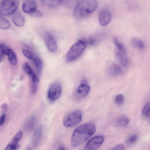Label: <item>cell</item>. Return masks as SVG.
I'll use <instances>...</instances> for the list:
<instances>
[{
    "instance_id": "obj_12",
    "label": "cell",
    "mask_w": 150,
    "mask_h": 150,
    "mask_svg": "<svg viewBox=\"0 0 150 150\" xmlns=\"http://www.w3.org/2000/svg\"><path fill=\"white\" fill-rule=\"evenodd\" d=\"M105 35L103 32H99L95 33L86 39L87 44L94 46L97 45L103 39Z\"/></svg>"
},
{
    "instance_id": "obj_26",
    "label": "cell",
    "mask_w": 150,
    "mask_h": 150,
    "mask_svg": "<svg viewBox=\"0 0 150 150\" xmlns=\"http://www.w3.org/2000/svg\"><path fill=\"white\" fill-rule=\"evenodd\" d=\"M142 113L146 117H149L150 114V104L149 102L147 103L143 107Z\"/></svg>"
},
{
    "instance_id": "obj_31",
    "label": "cell",
    "mask_w": 150,
    "mask_h": 150,
    "mask_svg": "<svg viewBox=\"0 0 150 150\" xmlns=\"http://www.w3.org/2000/svg\"><path fill=\"white\" fill-rule=\"evenodd\" d=\"M31 91L32 93L35 94L36 92L38 86V83L31 82Z\"/></svg>"
},
{
    "instance_id": "obj_14",
    "label": "cell",
    "mask_w": 150,
    "mask_h": 150,
    "mask_svg": "<svg viewBox=\"0 0 150 150\" xmlns=\"http://www.w3.org/2000/svg\"><path fill=\"white\" fill-rule=\"evenodd\" d=\"M12 20L13 23L18 27H22L24 25L25 23L24 18L18 12L14 13L12 16Z\"/></svg>"
},
{
    "instance_id": "obj_38",
    "label": "cell",
    "mask_w": 150,
    "mask_h": 150,
    "mask_svg": "<svg viewBox=\"0 0 150 150\" xmlns=\"http://www.w3.org/2000/svg\"><path fill=\"white\" fill-rule=\"evenodd\" d=\"M25 150H31L30 147H28Z\"/></svg>"
},
{
    "instance_id": "obj_36",
    "label": "cell",
    "mask_w": 150,
    "mask_h": 150,
    "mask_svg": "<svg viewBox=\"0 0 150 150\" xmlns=\"http://www.w3.org/2000/svg\"><path fill=\"white\" fill-rule=\"evenodd\" d=\"M57 150H66V149L64 146L61 145L59 146Z\"/></svg>"
},
{
    "instance_id": "obj_32",
    "label": "cell",
    "mask_w": 150,
    "mask_h": 150,
    "mask_svg": "<svg viewBox=\"0 0 150 150\" xmlns=\"http://www.w3.org/2000/svg\"><path fill=\"white\" fill-rule=\"evenodd\" d=\"M31 16L36 17H40L42 16V13L40 10L37 9Z\"/></svg>"
},
{
    "instance_id": "obj_23",
    "label": "cell",
    "mask_w": 150,
    "mask_h": 150,
    "mask_svg": "<svg viewBox=\"0 0 150 150\" xmlns=\"http://www.w3.org/2000/svg\"><path fill=\"white\" fill-rule=\"evenodd\" d=\"M42 3L50 7H55L59 5L62 3L61 0H42Z\"/></svg>"
},
{
    "instance_id": "obj_16",
    "label": "cell",
    "mask_w": 150,
    "mask_h": 150,
    "mask_svg": "<svg viewBox=\"0 0 150 150\" xmlns=\"http://www.w3.org/2000/svg\"><path fill=\"white\" fill-rule=\"evenodd\" d=\"M42 127L39 126L35 131L32 138V143L33 146H36L39 144L41 138Z\"/></svg>"
},
{
    "instance_id": "obj_10",
    "label": "cell",
    "mask_w": 150,
    "mask_h": 150,
    "mask_svg": "<svg viewBox=\"0 0 150 150\" xmlns=\"http://www.w3.org/2000/svg\"><path fill=\"white\" fill-rule=\"evenodd\" d=\"M45 40L49 51L52 52L56 51L57 49L56 42L52 35L50 33H46L45 35Z\"/></svg>"
},
{
    "instance_id": "obj_9",
    "label": "cell",
    "mask_w": 150,
    "mask_h": 150,
    "mask_svg": "<svg viewBox=\"0 0 150 150\" xmlns=\"http://www.w3.org/2000/svg\"><path fill=\"white\" fill-rule=\"evenodd\" d=\"M111 17V13L109 10L104 9L101 10L98 15L100 24L103 26L107 25L110 22Z\"/></svg>"
},
{
    "instance_id": "obj_24",
    "label": "cell",
    "mask_w": 150,
    "mask_h": 150,
    "mask_svg": "<svg viewBox=\"0 0 150 150\" xmlns=\"http://www.w3.org/2000/svg\"><path fill=\"white\" fill-rule=\"evenodd\" d=\"M23 68L25 72L30 77L35 74L29 63L27 62L24 63Z\"/></svg>"
},
{
    "instance_id": "obj_15",
    "label": "cell",
    "mask_w": 150,
    "mask_h": 150,
    "mask_svg": "<svg viewBox=\"0 0 150 150\" xmlns=\"http://www.w3.org/2000/svg\"><path fill=\"white\" fill-rule=\"evenodd\" d=\"M4 55L7 56L8 61L12 65H16L18 63L17 56L15 52L9 47L5 52Z\"/></svg>"
},
{
    "instance_id": "obj_18",
    "label": "cell",
    "mask_w": 150,
    "mask_h": 150,
    "mask_svg": "<svg viewBox=\"0 0 150 150\" xmlns=\"http://www.w3.org/2000/svg\"><path fill=\"white\" fill-rule=\"evenodd\" d=\"M35 118L34 116L31 117L28 120L25 125L26 131L30 132L33 131L35 126Z\"/></svg>"
},
{
    "instance_id": "obj_21",
    "label": "cell",
    "mask_w": 150,
    "mask_h": 150,
    "mask_svg": "<svg viewBox=\"0 0 150 150\" xmlns=\"http://www.w3.org/2000/svg\"><path fill=\"white\" fill-rule=\"evenodd\" d=\"M23 54L28 59L33 61L39 57L33 52L26 49H23L22 51Z\"/></svg>"
},
{
    "instance_id": "obj_7",
    "label": "cell",
    "mask_w": 150,
    "mask_h": 150,
    "mask_svg": "<svg viewBox=\"0 0 150 150\" xmlns=\"http://www.w3.org/2000/svg\"><path fill=\"white\" fill-rule=\"evenodd\" d=\"M62 92V86L60 83L55 82L52 83L48 88L47 97L49 100L54 101L60 96Z\"/></svg>"
},
{
    "instance_id": "obj_6",
    "label": "cell",
    "mask_w": 150,
    "mask_h": 150,
    "mask_svg": "<svg viewBox=\"0 0 150 150\" xmlns=\"http://www.w3.org/2000/svg\"><path fill=\"white\" fill-rule=\"evenodd\" d=\"M82 117L81 112L79 110L73 111L66 115L63 121L64 126L71 127L76 126L81 121Z\"/></svg>"
},
{
    "instance_id": "obj_25",
    "label": "cell",
    "mask_w": 150,
    "mask_h": 150,
    "mask_svg": "<svg viewBox=\"0 0 150 150\" xmlns=\"http://www.w3.org/2000/svg\"><path fill=\"white\" fill-rule=\"evenodd\" d=\"M129 123L128 119L126 117L124 116L120 117L117 121V125L119 126L122 127L127 126L128 124Z\"/></svg>"
},
{
    "instance_id": "obj_8",
    "label": "cell",
    "mask_w": 150,
    "mask_h": 150,
    "mask_svg": "<svg viewBox=\"0 0 150 150\" xmlns=\"http://www.w3.org/2000/svg\"><path fill=\"white\" fill-rule=\"evenodd\" d=\"M104 139L103 136H97L93 137L88 142L84 150H96L102 145Z\"/></svg>"
},
{
    "instance_id": "obj_34",
    "label": "cell",
    "mask_w": 150,
    "mask_h": 150,
    "mask_svg": "<svg viewBox=\"0 0 150 150\" xmlns=\"http://www.w3.org/2000/svg\"><path fill=\"white\" fill-rule=\"evenodd\" d=\"M6 115L4 113L2 114L0 117V126L2 125L5 121Z\"/></svg>"
},
{
    "instance_id": "obj_35",
    "label": "cell",
    "mask_w": 150,
    "mask_h": 150,
    "mask_svg": "<svg viewBox=\"0 0 150 150\" xmlns=\"http://www.w3.org/2000/svg\"><path fill=\"white\" fill-rule=\"evenodd\" d=\"M2 108L4 110H6L8 108V106L7 105L6 103H4L1 106Z\"/></svg>"
},
{
    "instance_id": "obj_29",
    "label": "cell",
    "mask_w": 150,
    "mask_h": 150,
    "mask_svg": "<svg viewBox=\"0 0 150 150\" xmlns=\"http://www.w3.org/2000/svg\"><path fill=\"white\" fill-rule=\"evenodd\" d=\"M124 97L122 94L117 95L115 97V101L117 105H120L122 104L124 102Z\"/></svg>"
},
{
    "instance_id": "obj_5",
    "label": "cell",
    "mask_w": 150,
    "mask_h": 150,
    "mask_svg": "<svg viewBox=\"0 0 150 150\" xmlns=\"http://www.w3.org/2000/svg\"><path fill=\"white\" fill-rule=\"evenodd\" d=\"M113 42L116 47V54L118 59L122 66L126 67L128 65L129 59L125 47L116 38L114 39Z\"/></svg>"
},
{
    "instance_id": "obj_20",
    "label": "cell",
    "mask_w": 150,
    "mask_h": 150,
    "mask_svg": "<svg viewBox=\"0 0 150 150\" xmlns=\"http://www.w3.org/2000/svg\"><path fill=\"white\" fill-rule=\"evenodd\" d=\"M11 26L9 21L5 17L0 14V28L5 30L9 28Z\"/></svg>"
},
{
    "instance_id": "obj_27",
    "label": "cell",
    "mask_w": 150,
    "mask_h": 150,
    "mask_svg": "<svg viewBox=\"0 0 150 150\" xmlns=\"http://www.w3.org/2000/svg\"><path fill=\"white\" fill-rule=\"evenodd\" d=\"M23 133L21 131H19L14 136L11 143L14 144H18L19 141L21 139Z\"/></svg>"
},
{
    "instance_id": "obj_22",
    "label": "cell",
    "mask_w": 150,
    "mask_h": 150,
    "mask_svg": "<svg viewBox=\"0 0 150 150\" xmlns=\"http://www.w3.org/2000/svg\"><path fill=\"white\" fill-rule=\"evenodd\" d=\"M133 45L136 48L139 50H143L145 47V44L144 42L141 40L134 38L132 41Z\"/></svg>"
},
{
    "instance_id": "obj_33",
    "label": "cell",
    "mask_w": 150,
    "mask_h": 150,
    "mask_svg": "<svg viewBox=\"0 0 150 150\" xmlns=\"http://www.w3.org/2000/svg\"><path fill=\"white\" fill-rule=\"evenodd\" d=\"M125 147L122 144H119L116 145L110 150H124Z\"/></svg>"
},
{
    "instance_id": "obj_13",
    "label": "cell",
    "mask_w": 150,
    "mask_h": 150,
    "mask_svg": "<svg viewBox=\"0 0 150 150\" xmlns=\"http://www.w3.org/2000/svg\"><path fill=\"white\" fill-rule=\"evenodd\" d=\"M90 89V86L85 82L82 83L78 88L76 91L77 96L81 98L85 97Z\"/></svg>"
},
{
    "instance_id": "obj_4",
    "label": "cell",
    "mask_w": 150,
    "mask_h": 150,
    "mask_svg": "<svg viewBox=\"0 0 150 150\" xmlns=\"http://www.w3.org/2000/svg\"><path fill=\"white\" fill-rule=\"evenodd\" d=\"M19 4L18 0H5L0 3V14L7 16L14 13Z\"/></svg>"
},
{
    "instance_id": "obj_19",
    "label": "cell",
    "mask_w": 150,
    "mask_h": 150,
    "mask_svg": "<svg viewBox=\"0 0 150 150\" xmlns=\"http://www.w3.org/2000/svg\"><path fill=\"white\" fill-rule=\"evenodd\" d=\"M35 69L38 75L41 74L42 68L43 63L41 59L39 57L33 61Z\"/></svg>"
},
{
    "instance_id": "obj_11",
    "label": "cell",
    "mask_w": 150,
    "mask_h": 150,
    "mask_svg": "<svg viewBox=\"0 0 150 150\" xmlns=\"http://www.w3.org/2000/svg\"><path fill=\"white\" fill-rule=\"evenodd\" d=\"M22 8L25 13L31 16L37 9L36 1L32 0L24 1L22 4Z\"/></svg>"
},
{
    "instance_id": "obj_30",
    "label": "cell",
    "mask_w": 150,
    "mask_h": 150,
    "mask_svg": "<svg viewBox=\"0 0 150 150\" xmlns=\"http://www.w3.org/2000/svg\"><path fill=\"white\" fill-rule=\"evenodd\" d=\"M19 147V144L16 145L11 143L8 145L4 150H18Z\"/></svg>"
},
{
    "instance_id": "obj_37",
    "label": "cell",
    "mask_w": 150,
    "mask_h": 150,
    "mask_svg": "<svg viewBox=\"0 0 150 150\" xmlns=\"http://www.w3.org/2000/svg\"><path fill=\"white\" fill-rule=\"evenodd\" d=\"M3 55L0 51V63H1L3 60Z\"/></svg>"
},
{
    "instance_id": "obj_3",
    "label": "cell",
    "mask_w": 150,
    "mask_h": 150,
    "mask_svg": "<svg viewBox=\"0 0 150 150\" xmlns=\"http://www.w3.org/2000/svg\"><path fill=\"white\" fill-rule=\"evenodd\" d=\"M87 45L86 38L78 40L70 48L66 56L67 62H70L78 59L85 50Z\"/></svg>"
},
{
    "instance_id": "obj_28",
    "label": "cell",
    "mask_w": 150,
    "mask_h": 150,
    "mask_svg": "<svg viewBox=\"0 0 150 150\" xmlns=\"http://www.w3.org/2000/svg\"><path fill=\"white\" fill-rule=\"evenodd\" d=\"M138 139V136L136 134H133L129 136L127 139L126 143L128 144H132L135 143Z\"/></svg>"
},
{
    "instance_id": "obj_2",
    "label": "cell",
    "mask_w": 150,
    "mask_h": 150,
    "mask_svg": "<svg viewBox=\"0 0 150 150\" xmlns=\"http://www.w3.org/2000/svg\"><path fill=\"white\" fill-rule=\"evenodd\" d=\"M98 6L96 1L81 0L76 4L74 14L77 18H81L91 14L95 11Z\"/></svg>"
},
{
    "instance_id": "obj_17",
    "label": "cell",
    "mask_w": 150,
    "mask_h": 150,
    "mask_svg": "<svg viewBox=\"0 0 150 150\" xmlns=\"http://www.w3.org/2000/svg\"><path fill=\"white\" fill-rule=\"evenodd\" d=\"M121 72V67L119 65L115 63L111 64L108 68V72L111 75H117L120 74Z\"/></svg>"
},
{
    "instance_id": "obj_1",
    "label": "cell",
    "mask_w": 150,
    "mask_h": 150,
    "mask_svg": "<svg viewBox=\"0 0 150 150\" xmlns=\"http://www.w3.org/2000/svg\"><path fill=\"white\" fill-rule=\"evenodd\" d=\"M96 130L93 124L87 123L77 127L71 136V143L73 146L76 147L86 141L92 136Z\"/></svg>"
}]
</instances>
